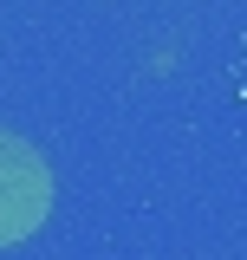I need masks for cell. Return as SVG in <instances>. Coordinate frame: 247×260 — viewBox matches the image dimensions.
<instances>
[{"label":"cell","mask_w":247,"mask_h":260,"mask_svg":"<svg viewBox=\"0 0 247 260\" xmlns=\"http://www.w3.org/2000/svg\"><path fill=\"white\" fill-rule=\"evenodd\" d=\"M46 162L33 156L20 137H7L0 130V241H20V234H33L39 228V215H46Z\"/></svg>","instance_id":"6da1fadb"}]
</instances>
